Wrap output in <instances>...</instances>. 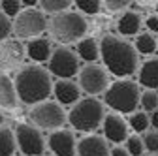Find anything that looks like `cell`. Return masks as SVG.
Segmentation results:
<instances>
[{"label": "cell", "instance_id": "obj_30", "mask_svg": "<svg viewBox=\"0 0 158 156\" xmlns=\"http://www.w3.org/2000/svg\"><path fill=\"white\" fill-rule=\"evenodd\" d=\"M143 143H145V149H147V150L158 152V130L149 132L145 138H143Z\"/></svg>", "mask_w": 158, "mask_h": 156}, {"label": "cell", "instance_id": "obj_21", "mask_svg": "<svg viewBox=\"0 0 158 156\" xmlns=\"http://www.w3.org/2000/svg\"><path fill=\"white\" fill-rule=\"evenodd\" d=\"M17 149V141H15V133L2 126L0 128V156H11Z\"/></svg>", "mask_w": 158, "mask_h": 156}, {"label": "cell", "instance_id": "obj_12", "mask_svg": "<svg viewBox=\"0 0 158 156\" xmlns=\"http://www.w3.org/2000/svg\"><path fill=\"white\" fill-rule=\"evenodd\" d=\"M47 147L56 156H73V154H77V143H75V138L70 130L51 132L49 139H47Z\"/></svg>", "mask_w": 158, "mask_h": 156}, {"label": "cell", "instance_id": "obj_27", "mask_svg": "<svg viewBox=\"0 0 158 156\" xmlns=\"http://www.w3.org/2000/svg\"><path fill=\"white\" fill-rule=\"evenodd\" d=\"M130 156H141L145 152V143H143V138H137V135H130L126 139V147Z\"/></svg>", "mask_w": 158, "mask_h": 156}, {"label": "cell", "instance_id": "obj_32", "mask_svg": "<svg viewBox=\"0 0 158 156\" xmlns=\"http://www.w3.org/2000/svg\"><path fill=\"white\" fill-rule=\"evenodd\" d=\"M145 25H147L149 32H158V15H149L145 19Z\"/></svg>", "mask_w": 158, "mask_h": 156}, {"label": "cell", "instance_id": "obj_28", "mask_svg": "<svg viewBox=\"0 0 158 156\" xmlns=\"http://www.w3.org/2000/svg\"><path fill=\"white\" fill-rule=\"evenodd\" d=\"M73 4L81 13H87V15H96L102 10V2H98V0H75Z\"/></svg>", "mask_w": 158, "mask_h": 156}, {"label": "cell", "instance_id": "obj_24", "mask_svg": "<svg viewBox=\"0 0 158 156\" xmlns=\"http://www.w3.org/2000/svg\"><path fill=\"white\" fill-rule=\"evenodd\" d=\"M40 4H42V11L58 15V13L68 11L73 2H70V0H44V2H40Z\"/></svg>", "mask_w": 158, "mask_h": 156}, {"label": "cell", "instance_id": "obj_9", "mask_svg": "<svg viewBox=\"0 0 158 156\" xmlns=\"http://www.w3.org/2000/svg\"><path fill=\"white\" fill-rule=\"evenodd\" d=\"M15 141L17 147L25 156H44V135L40 128L32 124H17L15 128Z\"/></svg>", "mask_w": 158, "mask_h": 156}, {"label": "cell", "instance_id": "obj_20", "mask_svg": "<svg viewBox=\"0 0 158 156\" xmlns=\"http://www.w3.org/2000/svg\"><path fill=\"white\" fill-rule=\"evenodd\" d=\"M77 56L85 62H94L100 58V43H98L94 38H83L81 42L77 43Z\"/></svg>", "mask_w": 158, "mask_h": 156}, {"label": "cell", "instance_id": "obj_31", "mask_svg": "<svg viewBox=\"0 0 158 156\" xmlns=\"http://www.w3.org/2000/svg\"><path fill=\"white\" fill-rule=\"evenodd\" d=\"M102 4H104V8L109 10V11H121V10H124V8H128L132 2H128V0H106V2H102Z\"/></svg>", "mask_w": 158, "mask_h": 156}, {"label": "cell", "instance_id": "obj_13", "mask_svg": "<svg viewBox=\"0 0 158 156\" xmlns=\"http://www.w3.org/2000/svg\"><path fill=\"white\" fill-rule=\"evenodd\" d=\"M77 156H111L102 135H85L77 141Z\"/></svg>", "mask_w": 158, "mask_h": 156}, {"label": "cell", "instance_id": "obj_2", "mask_svg": "<svg viewBox=\"0 0 158 156\" xmlns=\"http://www.w3.org/2000/svg\"><path fill=\"white\" fill-rule=\"evenodd\" d=\"M100 56L106 70L115 77H128L137 70V51L126 40L117 36H104L100 42Z\"/></svg>", "mask_w": 158, "mask_h": 156}, {"label": "cell", "instance_id": "obj_22", "mask_svg": "<svg viewBox=\"0 0 158 156\" xmlns=\"http://www.w3.org/2000/svg\"><path fill=\"white\" fill-rule=\"evenodd\" d=\"M158 49V42L154 40V36L145 32V34H137L135 38V51L137 55H152Z\"/></svg>", "mask_w": 158, "mask_h": 156}, {"label": "cell", "instance_id": "obj_29", "mask_svg": "<svg viewBox=\"0 0 158 156\" xmlns=\"http://www.w3.org/2000/svg\"><path fill=\"white\" fill-rule=\"evenodd\" d=\"M11 30H13V23H11V19H10V17H6L2 11H0V43L8 40L10 34H11Z\"/></svg>", "mask_w": 158, "mask_h": 156}, {"label": "cell", "instance_id": "obj_23", "mask_svg": "<svg viewBox=\"0 0 158 156\" xmlns=\"http://www.w3.org/2000/svg\"><path fill=\"white\" fill-rule=\"evenodd\" d=\"M128 126L135 132V133H143L149 130L151 126V119H149V115L145 111H135L130 115V119H128Z\"/></svg>", "mask_w": 158, "mask_h": 156}, {"label": "cell", "instance_id": "obj_34", "mask_svg": "<svg viewBox=\"0 0 158 156\" xmlns=\"http://www.w3.org/2000/svg\"><path fill=\"white\" fill-rule=\"evenodd\" d=\"M149 119H151V126H152L154 130H158V109L149 115Z\"/></svg>", "mask_w": 158, "mask_h": 156}, {"label": "cell", "instance_id": "obj_19", "mask_svg": "<svg viewBox=\"0 0 158 156\" xmlns=\"http://www.w3.org/2000/svg\"><path fill=\"white\" fill-rule=\"evenodd\" d=\"M117 28H118V32H121L123 36H134V34H137L139 28H141V15L135 13L134 10L124 11L121 15V19H118V23H117Z\"/></svg>", "mask_w": 158, "mask_h": 156}, {"label": "cell", "instance_id": "obj_6", "mask_svg": "<svg viewBox=\"0 0 158 156\" xmlns=\"http://www.w3.org/2000/svg\"><path fill=\"white\" fill-rule=\"evenodd\" d=\"M47 19L42 10L38 8H25L13 19V34L21 40H34L40 38V34L45 32Z\"/></svg>", "mask_w": 158, "mask_h": 156}, {"label": "cell", "instance_id": "obj_18", "mask_svg": "<svg viewBox=\"0 0 158 156\" xmlns=\"http://www.w3.org/2000/svg\"><path fill=\"white\" fill-rule=\"evenodd\" d=\"M17 90H15V83L11 81V77L8 75H0V109H15L17 105Z\"/></svg>", "mask_w": 158, "mask_h": 156}, {"label": "cell", "instance_id": "obj_1", "mask_svg": "<svg viewBox=\"0 0 158 156\" xmlns=\"http://www.w3.org/2000/svg\"><path fill=\"white\" fill-rule=\"evenodd\" d=\"M15 90L19 100L27 105H38L42 102H47V98L53 94V83L49 73L36 64H28L21 68L15 75Z\"/></svg>", "mask_w": 158, "mask_h": 156}, {"label": "cell", "instance_id": "obj_4", "mask_svg": "<svg viewBox=\"0 0 158 156\" xmlns=\"http://www.w3.org/2000/svg\"><path fill=\"white\" fill-rule=\"evenodd\" d=\"M104 104L100 100L92 98H81L68 113V122L77 132H94L100 124H104Z\"/></svg>", "mask_w": 158, "mask_h": 156}, {"label": "cell", "instance_id": "obj_14", "mask_svg": "<svg viewBox=\"0 0 158 156\" xmlns=\"http://www.w3.org/2000/svg\"><path fill=\"white\" fill-rule=\"evenodd\" d=\"M53 94L60 105H75L79 100V85L70 79H58L53 85Z\"/></svg>", "mask_w": 158, "mask_h": 156}, {"label": "cell", "instance_id": "obj_25", "mask_svg": "<svg viewBox=\"0 0 158 156\" xmlns=\"http://www.w3.org/2000/svg\"><path fill=\"white\" fill-rule=\"evenodd\" d=\"M21 6H23V2H19V0H2V2H0V11L10 19H15L23 11Z\"/></svg>", "mask_w": 158, "mask_h": 156}, {"label": "cell", "instance_id": "obj_15", "mask_svg": "<svg viewBox=\"0 0 158 156\" xmlns=\"http://www.w3.org/2000/svg\"><path fill=\"white\" fill-rule=\"evenodd\" d=\"M23 45L17 40H6L0 43V68L10 70L13 66H17L23 58Z\"/></svg>", "mask_w": 158, "mask_h": 156}, {"label": "cell", "instance_id": "obj_7", "mask_svg": "<svg viewBox=\"0 0 158 156\" xmlns=\"http://www.w3.org/2000/svg\"><path fill=\"white\" fill-rule=\"evenodd\" d=\"M68 117L64 115V109L58 102H42L30 109V121L36 124V128L44 130H62V124Z\"/></svg>", "mask_w": 158, "mask_h": 156}, {"label": "cell", "instance_id": "obj_26", "mask_svg": "<svg viewBox=\"0 0 158 156\" xmlns=\"http://www.w3.org/2000/svg\"><path fill=\"white\" fill-rule=\"evenodd\" d=\"M139 105H141L145 111H149V113L156 111V109H158V92H156V90H145V92L141 94Z\"/></svg>", "mask_w": 158, "mask_h": 156}, {"label": "cell", "instance_id": "obj_17", "mask_svg": "<svg viewBox=\"0 0 158 156\" xmlns=\"http://www.w3.org/2000/svg\"><path fill=\"white\" fill-rule=\"evenodd\" d=\"M139 85L147 90H158V58H149L147 62L141 64L137 72Z\"/></svg>", "mask_w": 158, "mask_h": 156}, {"label": "cell", "instance_id": "obj_10", "mask_svg": "<svg viewBox=\"0 0 158 156\" xmlns=\"http://www.w3.org/2000/svg\"><path fill=\"white\" fill-rule=\"evenodd\" d=\"M79 88L83 92L94 96V94H106L109 88V77L107 72L98 64H87L79 72Z\"/></svg>", "mask_w": 158, "mask_h": 156}, {"label": "cell", "instance_id": "obj_11", "mask_svg": "<svg viewBox=\"0 0 158 156\" xmlns=\"http://www.w3.org/2000/svg\"><path fill=\"white\" fill-rule=\"evenodd\" d=\"M102 126H104L106 139L111 141V143H115V147H118L121 143H126V139L130 138V135H128V122L118 113L106 115Z\"/></svg>", "mask_w": 158, "mask_h": 156}, {"label": "cell", "instance_id": "obj_3", "mask_svg": "<svg viewBox=\"0 0 158 156\" xmlns=\"http://www.w3.org/2000/svg\"><path fill=\"white\" fill-rule=\"evenodd\" d=\"M49 30L58 43L66 45V43H73V42H77V43L81 42L89 30V25H87V19L81 13L68 10L64 13L51 17Z\"/></svg>", "mask_w": 158, "mask_h": 156}, {"label": "cell", "instance_id": "obj_16", "mask_svg": "<svg viewBox=\"0 0 158 156\" xmlns=\"http://www.w3.org/2000/svg\"><path fill=\"white\" fill-rule=\"evenodd\" d=\"M25 51L34 62H49L55 49L51 47L49 40H45V38H34V40H28Z\"/></svg>", "mask_w": 158, "mask_h": 156}, {"label": "cell", "instance_id": "obj_8", "mask_svg": "<svg viewBox=\"0 0 158 156\" xmlns=\"http://www.w3.org/2000/svg\"><path fill=\"white\" fill-rule=\"evenodd\" d=\"M49 72L60 79H70L73 75H79V58L68 47H56L49 58Z\"/></svg>", "mask_w": 158, "mask_h": 156}, {"label": "cell", "instance_id": "obj_35", "mask_svg": "<svg viewBox=\"0 0 158 156\" xmlns=\"http://www.w3.org/2000/svg\"><path fill=\"white\" fill-rule=\"evenodd\" d=\"M2 124H4V115H2V111H0V128H2Z\"/></svg>", "mask_w": 158, "mask_h": 156}, {"label": "cell", "instance_id": "obj_33", "mask_svg": "<svg viewBox=\"0 0 158 156\" xmlns=\"http://www.w3.org/2000/svg\"><path fill=\"white\" fill-rule=\"evenodd\" d=\"M111 156H130V154H128V150L124 147L118 145V147H113L111 149Z\"/></svg>", "mask_w": 158, "mask_h": 156}, {"label": "cell", "instance_id": "obj_5", "mask_svg": "<svg viewBox=\"0 0 158 156\" xmlns=\"http://www.w3.org/2000/svg\"><path fill=\"white\" fill-rule=\"evenodd\" d=\"M141 100V92L134 81L130 79H118L113 85H109V88L104 94V102L107 107H111L115 113H124V115H132L135 113L134 109H137Z\"/></svg>", "mask_w": 158, "mask_h": 156}]
</instances>
